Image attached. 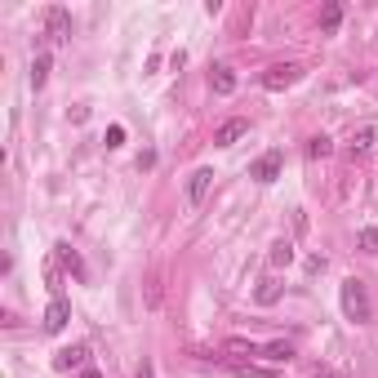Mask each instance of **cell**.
<instances>
[{"label": "cell", "mask_w": 378, "mask_h": 378, "mask_svg": "<svg viewBox=\"0 0 378 378\" xmlns=\"http://www.w3.org/2000/svg\"><path fill=\"white\" fill-rule=\"evenodd\" d=\"M343 316H347L351 325H370V321H374L370 289H365V280H356V276L343 280Z\"/></svg>", "instance_id": "cell-1"}, {"label": "cell", "mask_w": 378, "mask_h": 378, "mask_svg": "<svg viewBox=\"0 0 378 378\" xmlns=\"http://www.w3.org/2000/svg\"><path fill=\"white\" fill-rule=\"evenodd\" d=\"M303 76V67L298 63H276V67H267L263 71V89H289Z\"/></svg>", "instance_id": "cell-2"}, {"label": "cell", "mask_w": 378, "mask_h": 378, "mask_svg": "<svg viewBox=\"0 0 378 378\" xmlns=\"http://www.w3.org/2000/svg\"><path fill=\"white\" fill-rule=\"evenodd\" d=\"M45 31H50L54 45H67V41H71V14H67L63 5H54L50 14H45Z\"/></svg>", "instance_id": "cell-3"}, {"label": "cell", "mask_w": 378, "mask_h": 378, "mask_svg": "<svg viewBox=\"0 0 378 378\" xmlns=\"http://www.w3.org/2000/svg\"><path fill=\"white\" fill-rule=\"evenodd\" d=\"M85 361H89V347L76 343V347H63V351L54 356V370H63V374H71V370H89Z\"/></svg>", "instance_id": "cell-4"}, {"label": "cell", "mask_w": 378, "mask_h": 378, "mask_svg": "<svg viewBox=\"0 0 378 378\" xmlns=\"http://www.w3.org/2000/svg\"><path fill=\"white\" fill-rule=\"evenodd\" d=\"M210 187H214V169H196V174L187 178V205H191V210L210 196Z\"/></svg>", "instance_id": "cell-5"}, {"label": "cell", "mask_w": 378, "mask_h": 378, "mask_svg": "<svg viewBox=\"0 0 378 378\" xmlns=\"http://www.w3.org/2000/svg\"><path fill=\"white\" fill-rule=\"evenodd\" d=\"M245 133H249V120H245V116H231V120H223V125H218L214 143H218V147H231V143L245 138Z\"/></svg>", "instance_id": "cell-6"}, {"label": "cell", "mask_w": 378, "mask_h": 378, "mask_svg": "<svg viewBox=\"0 0 378 378\" xmlns=\"http://www.w3.org/2000/svg\"><path fill=\"white\" fill-rule=\"evenodd\" d=\"M71 321V307H67V298H50V307H45V334H58V329H63Z\"/></svg>", "instance_id": "cell-7"}, {"label": "cell", "mask_w": 378, "mask_h": 378, "mask_svg": "<svg viewBox=\"0 0 378 378\" xmlns=\"http://www.w3.org/2000/svg\"><path fill=\"white\" fill-rule=\"evenodd\" d=\"M249 178H254V182H276V178H280V152L259 156V161H254V169H249Z\"/></svg>", "instance_id": "cell-8"}, {"label": "cell", "mask_w": 378, "mask_h": 378, "mask_svg": "<svg viewBox=\"0 0 378 378\" xmlns=\"http://www.w3.org/2000/svg\"><path fill=\"white\" fill-rule=\"evenodd\" d=\"M54 263H63V267H67V272L76 276V280H85V263H80V254L71 249L67 240H58V245H54Z\"/></svg>", "instance_id": "cell-9"}, {"label": "cell", "mask_w": 378, "mask_h": 378, "mask_svg": "<svg viewBox=\"0 0 378 378\" xmlns=\"http://www.w3.org/2000/svg\"><path fill=\"white\" fill-rule=\"evenodd\" d=\"M276 298H280V280L276 276H263L259 289H254V303H259V307H272Z\"/></svg>", "instance_id": "cell-10"}, {"label": "cell", "mask_w": 378, "mask_h": 378, "mask_svg": "<svg viewBox=\"0 0 378 378\" xmlns=\"http://www.w3.org/2000/svg\"><path fill=\"white\" fill-rule=\"evenodd\" d=\"M210 85H214V94H223V99H227V94H236V71H231V67H214Z\"/></svg>", "instance_id": "cell-11"}, {"label": "cell", "mask_w": 378, "mask_h": 378, "mask_svg": "<svg viewBox=\"0 0 378 378\" xmlns=\"http://www.w3.org/2000/svg\"><path fill=\"white\" fill-rule=\"evenodd\" d=\"M223 351H227V356H263V347L259 343H245V338H227V343H223Z\"/></svg>", "instance_id": "cell-12"}, {"label": "cell", "mask_w": 378, "mask_h": 378, "mask_svg": "<svg viewBox=\"0 0 378 378\" xmlns=\"http://www.w3.org/2000/svg\"><path fill=\"white\" fill-rule=\"evenodd\" d=\"M338 22H343V5H338V0H325V9H321V31H338Z\"/></svg>", "instance_id": "cell-13"}, {"label": "cell", "mask_w": 378, "mask_h": 378, "mask_svg": "<svg viewBox=\"0 0 378 378\" xmlns=\"http://www.w3.org/2000/svg\"><path fill=\"white\" fill-rule=\"evenodd\" d=\"M50 67H54V58H50V54H36V63H31V85H36V89L50 80Z\"/></svg>", "instance_id": "cell-14"}, {"label": "cell", "mask_w": 378, "mask_h": 378, "mask_svg": "<svg viewBox=\"0 0 378 378\" xmlns=\"http://www.w3.org/2000/svg\"><path fill=\"white\" fill-rule=\"evenodd\" d=\"M267 259H272V267H289V263H294V245H289V240H276Z\"/></svg>", "instance_id": "cell-15"}, {"label": "cell", "mask_w": 378, "mask_h": 378, "mask_svg": "<svg viewBox=\"0 0 378 378\" xmlns=\"http://www.w3.org/2000/svg\"><path fill=\"white\" fill-rule=\"evenodd\" d=\"M329 152H334V143H329V138H325V133H316V138L307 143V156H312V161H325V156H329Z\"/></svg>", "instance_id": "cell-16"}, {"label": "cell", "mask_w": 378, "mask_h": 378, "mask_svg": "<svg viewBox=\"0 0 378 378\" xmlns=\"http://www.w3.org/2000/svg\"><path fill=\"white\" fill-rule=\"evenodd\" d=\"M263 356L280 365V361H289V356H294V343H267V347H263Z\"/></svg>", "instance_id": "cell-17"}, {"label": "cell", "mask_w": 378, "mask_h": 378, "mask_svg": "<svg viewBox=\"0 0 378 378\" xmlns=\"http://www.w3.org/2000/svg\"><path fill=\"white\" fill-rule=\"evenodd\" d=\"M356 245H361L365 254H378V227H365V231H361V240H356Z\"/></svg>", "instance_id": "cell-18"}, {"label": "cell", "mask_w": 378, "mask_h": 378, "mask_svg": "<svg viewBox=\"0 0 378 378\" xmlns=\"http://www.w3.org/2000/svg\"><path fill=\"white\" fill-rule=\"evenodd\" d=\"M236 378H276V370H263V365H240Z\"/></svg>", "instance_id": "cell-19"}, {"label": "cell", "mask_w": 378, "mask_h": 378, "mask_svg": "<svg viewBox=\"0 0 378 378\" xmlns=\"http://www.w3.org/2000/svg\"><path fill=\"white\" fill-rule=\"evenodd\" d=\"M374 147V129H361L356 138H351V152H370Z\"/></svg>", "instance_id": "cell-20"}, {"label": "cell", "mask_w": 378, "mask_h": 378, "mask_svg": "<svg viewBox=\"0 0 378 378\" xmlns=\"http://www.w3.org/2000/svg\"><path fill=\"white\" fill-rule=\"evenodd\" d=\"M45 285H50L54 298H58V263H45Z\"/></svg>", "instance_id": "cell-21"}, {"label": "cell", "mask_w": 378, "mask_h": 378, "mask_svg": "<svg viewBox=\"0 0 378 378\" xmlns=\"http://www.w3.org/2000/svg\"><path fill=\"white\" fill-rule=\"evenodd\" d=\"M120 143H125V125H112L107 129V147H120Z\"/></svg>", "instance_id": "cell-22"}, {"label": "cell", "mask_w": 378, "mask_h": 378, "mask_svg": "<svg viewBox=\"0 0 378 378\" xmlns=\"http://www.w3.org/2000/svg\"><path fill=\"white\" fill-rule=\"evenodd\" d=\"M138 378H156V370H152V365H147V361H143V370H138Z\"/></svg>", "instance_id": "cell-23"}, {"label": "cell", "mask_w": 378, "mask_h": 378, "mask_svg": "<svg viewBox=\"0 0 378 378\" xmlns=\"http://www.w3.org/2000/svg\"><path fill=\"white\" fill-rule=\"evenodd\" d=\"M76 378H103V374H99V370H80Z\"/></svg>", "instance_id": "cell-24"}, {"label": "cell", "mask_w": 378, "mask_h": 378, "mask_svg": "<svg viewBox=\"0 0 378 378\" xmlns=\"http://www.w3.org/2000/svg\"><path fill=\"white\" fill-rule=\"evenodd\" d=\"M316 378H343V374H338V370H321V374H316Z\"/></svg>", "instance_id": "cell-25"}]
</instances>
